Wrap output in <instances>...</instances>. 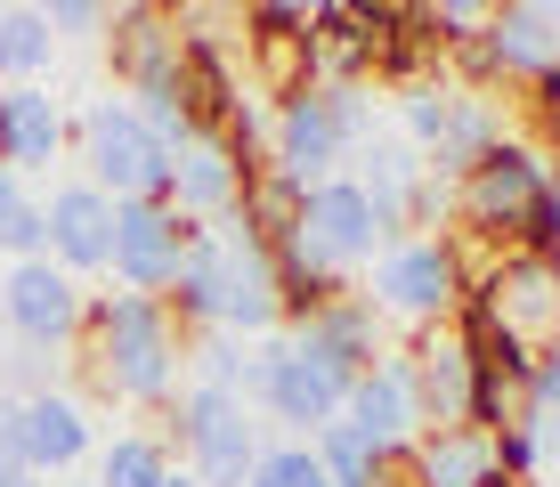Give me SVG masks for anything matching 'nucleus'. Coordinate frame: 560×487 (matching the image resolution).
Here are the masks:
<instances>
[{
    "instance_id": "obj_7",
    "label": "nucleus",
    "mask_w": 560,
    "mask_h": 487,
    "mask_svg": "<svg viewBox=\"0 0 560 487\" xmlns=\"http://www.w3.org/2000/svg\"><path fill=\"white\" fill-rule=\"evenodd\" d=\"M350 130H341V114H334V90H284V97H268V171H284L293 187H325V179H341V163H350Z\"/></svg>"
},
{
    "instance_id": "obj_22",
    "label": "nucleus",
    "mask_w": 560,
    "mask_h": 487,
    "mask_svg": "<svg viewBox=\"0 0 560 487\" xmlns=\"http://www.w3.org/2000/svg\"><path fill=\"white\" fill-rule=\"evenodd\" d=\"M308 82L341 90V82H374V33L358 9L341 0H308Z\"/></svg>"
},
{
    "instance_id": "obj_30",
    "label": "nucleus",
    "mask_w": 560,
    "mask_h": 487,
    "mask_svg": "<svg viewBox=\"0 0 560 487\" xmlns=\"http://www.w3.org/2000/svg\"><path fill=\"white\" fill-rule=\"evenodd\" d=\"M42 16H49V33H106L114 9H106V0H49Z\"/></svg>"
},
{
    "instance_id": "obj_34",
    "label": "nucleus",
    "mask_w": 560,
    "mask_h": 487,
    "mask_svg": "<svg viewBox=\"0 0 560 487\" xmlns=\"http://www.w3.org/2000/svg\"><path fill=\"white\" fill-rule=\"evenodd\" d=\"M0 487H49L42 472H0Z\"/></svg>"
},
{
    "instance_id": "obj_21",
    "label": "nucleus",
    "mask_w": 560,
    "mask_h": 487,
    "mask_svg": "<svg viewBox=\"0 0 560 487\" xmlns=\"http://www.w3.org/2000/svg\"><path fill=\"white\" fill-rule=\"evenodd\" d=\"M407 366H415V398H422V431H447V422L471 415V349H463L455 325H431V334H407Z\"/></svg>"
},
{
    "instance_id": "obj_27",
    "label": "nucleus",
    "mask_w": 560,
    "mask_h": 487,
    "mask_svg": "<svg viewBox=\"0 0 560 487\" xmlns=\"http://www.w3.org/2000/svg\"><path fill=\"white\" fill-rule=\"evenodd\" d=\"M49 57H57V33H49L42 9H0V90L42 82Z\"/></svg>"
},
{
    "instance_id": "obj_2",
    "label": "nucleus",
    "mask_w": 560,
    "mask_h": 487,
    "mask_svg": "<svg viewBox=\"0 0 560 487\" xmlns=\"http://www.w3.org/2000/svg\"><path fill=\"white\" fill-rule=\"evenodd\" d=\"M560 179V163L545 147L528 139V130H512L504 147H488L471 171L447 187V236L471 252V260H495V252L520 244V228H528V211L545 204V187Z\"/></svg>"
},
{
    "instance_id": "obj_32",
    "label": "nucleus",
    "mask_w": 560,
    "mask_h": 487,
    "mask_svg": "<svg viewBox=\"0 0 560 487\" xmlns=\"http://www.w3.org/2000/svg\"><path fill=\"white\" fill-rule=\"evenodd\" d=\"M25 211H33V187H25V179H16V171H9V163H0V236H9V228H16V220H25Z\"/></svg>"
},
{
    "instance_id": "obj_1",
    "label": "nucleus",
    "mask_w": 560,
    "mask_h": 487,
    "mask_svg": "<svg viewBox=\"0 0 560 487\" xmlns=\"http://www.w3.org/2000/svg\"><path fill=\"white\" fill-rule=\"evenodd\" d=\"M73 366H82L90 398L163 415L179 398V374H187V325L163 301H139V292H90Z\"/></svg>"
},
{
    "instance_id": "obj_11",
    "label": "nucleus",
    "mask_w": 560,
    "mask_h": 487,
    "mask_svg": "<svg viewBox=\"0 0 560 487\" xmlns=\"http://www.w3.org/2000/svg\"><path fill=\"white\" fill-rule=\"evenodd\" d=\"M244 154L220 139V130H196L179 154H171V211L179 220H196V228H228L236 220V204H244Z\"/></svg>"
},
{
    "instance_id": "obj_20",
    "label": "nucleus",
    "mask_w": 560,
    "mask_h": 487,
    "mask_svg": "<svg viewBox=\"0 0 560 487\" xmlns=\"http://www.w3.org/2000/svg\"><path fill=\"white\" fill-rule=\"evenodd\" d=\"M341 406H350V382H334L317 358H301V349L284 341V358H277V374H268V390H260L253 415L284 422L293 439H317L325 422H341Z\"/></svg>"
},
{
    "instance_id": "obj_36",
    "label": "nucleus",
    "mask_w": 560,
    "mask_h": 487,
    "mask_svg": "<svg viewBox=\"0 0 560 487\" xmlns=\"http://www.w3.org/2000/svg\"><path fill=\"white\" fill-rule=\"evenodd\" d=\"M0 341H9V309H0Z\"/></svg>"
},
{
    "instance_id": "obj_33",
    "label": "nucleus",
    "mask_w": 560,
    "mask_h": 487,
    "mask_svg": "<svg viewBox=\"0 0 560 487\" xmlns=\"http://www.w3.org/2000/svg\"><path fill=\"white\" fill-rule=\"evenodd\" d=\"M0 472H33L25 439H16V398H0Z\"/></svg>"
},
{
    "instance_id": "obj_17",
    "label": "nucleus",
    "mask_w": 560,
    "mask_h": 487,
    "mask_svg": "<svg viewBox=\"0 0 560 487\" xmlns=\"http://www.w3.org/2000/svg\"><path fill=\"white\" fill-rule=\"evenodd\" d=\"M106 57H114V82L147 90L163 82V73H179V9H154V0H122V9L106 16Z\"/></svg>"
},
{
    "instance_id": "obj_9",
    "label": "nucleus",
    "mask_w": 560,
    "mask_h": 487,
    "mask_svg": "<svg viewBox=\"0 0 560 487\" xmlns=\"http://www.w3.org/2000/svg\"><path fill=\"white\" fill-rule=\"evenodd\" d=\"M0 309H9V341H33V349H49V358H66V349L82 341L90 292L57 260H16V268H0Z\"/></svg>"
},
{
    "instance_id": "obj_23",
    "label": "nucleus",
    "mask_w": 560,
    "mask_h": 487,
    "mask_svg": "<svg viewBox=\"0 0 560 487\" xmlns=\"http://www.w3.org/2000/svg\"><path fill=\"white\" fill-rule=\"evenodd\" d=\"M268 268H277V317H284V334L308 325V317H325L341 292H358V277H341L308 236H284L277 252H268Z\"/></svg>"
},
{
    "instance_id": "obj_12",
    "label": "nucleus",
    "mask_w": 560,
    "mask_h": 487,
    "mask_svg": "<svg viewBox=\"0 0 560 487\" xmlns=\"http://www.w3.org/2000/svg\"><path fill=\"white\" fill-rule=\"evenodd\" d=\"M301 236L317 244L341 277H358V268H374V252H390V244H382V228H374V204H365V187L350 179V171H341V179H325V187H308Z\"/></svg>"
},
{
    "instance_id": "obj_8",
    "label": "nucleus",
    "mask_w": 560,
    "mask_h": 487,
    "mask_svg": "<svg viewBox=\"0 0 560 487\" xmlns=\"http://www.w3.org/2000/svg\"><path fill=\"white\" fill-rule=\"evenodd\" d=\"M196 236L203 228L179 220L171 204H114V260H106V277L122 292H139V301H163Z\"/></svg>"
},
{
    "instance_id": "obj_13",
    "label": "nucleus",
    "mask_w": 560,
    "mask_h": 487,
    "mask_svg": "<svg viewBox=\"0 0 560 487\" xmlns=\"http://www.w3.org/2000/svg\"><path fill=\"white\" fill-rule=\"evenodd\" d=\"M301 349V358H317L325 374L334 382H358L365 366L382 358V349H390V325H382V309L365 301V292H341L334 309H325V317H308V325H293V334H284Z\"/></svg>"
},
{
    "instance_id": "obj_19",
    "label": "nucleus",
    "mask_w": 560,
    "mask_h": 487,
    "mask_svg": "<svg viewBox=\"0 0 560 487\" xmlns=\"http://www.w3.org/2000/svg\"><path fill=\"white\" fill-rule=\"evenodd\" d=\"M66 147H73V123H66V106L49 97V82H16V90H0V163H9L16 179L49 171Z\"/></svg>"
},
{
    "instance_id": "obj_28",
    "label": "nucleus",
    "mask_w": 560,
    "mask_h": 487,
    "mask_svg": "<svg viewBox=\"0 0 560 487\" xmlns=\"http://www.w3.org/2000/svg\"><path fill=\"white\" fill-rule=\"evenodd\" d=\"M42 390H66L57 382V358L49 349H33V341H0V398H42Z\"/></svg>"
},
{
    "instance_id": "obj_5",
    "label": "nucleus",
    "mask_w": 560,
    "mask_h": 487,
    "mask_svg": "<svg viewBox=\"0 0 560 487\" xmlns=\"http://www.w3.org/2000/svg\"><path fill=\"white\" fill-rule=\"evenodd\" d=\"M73 147H82V179L98 187L106 204H171V147L130 114V97L82 106Z\"/></svg>"
},
{
    "instance_id": "obj_14",
    "label": "nucleus",
    "mask_w": 560,
    "mask_h": 487,
    "mask_svg": "<svg viewBox=\"0 0 560 487\" xmlns=\"http://www.w3.org/2000/svg\"><path fill=\"white\" fill-rule=\"evenodd\" d=\"M42 220H49V260L66 268L73 285H82V277H106V260H114V204H106L98 187H90V179L49 187Z\"/></svg>"
},
{
    "instance_id": "obj_31",
    "label": "nucleus",
    "mask_w": 560,
    "mask_h": 487,
    "mask_svg": "<svg viewBox=\"0 0 560 487\" xmlns=\"http://www.w3.org/2000/svg\"><path fill=\"white\" fill-rule=\"evenodd\" d=\"M528 406H536V415H560V358H552V349H536V374H528Z\"/></svg>"
},
{
    "instance_id": "obj_25",
    "label": "nucleus",
    "mask_w": 560,
    "mask_h": 487,
    "mask_svg": "<svg viewBox=\"0 0 560 487\" xmlns=\"http://www.w3.org/2000/svg\"><path fill=\"white\" fill-rule=\"evenodd\" d=\"M301 204H308V187H293L284 171H253V179H244V204H236V228L260 252H277L284 236H301Z\"/></svg>"
},
{
    "instance_id": "obj_26",
    "label": "nucleus",
    "mask_w": 560,
    "mask_h": 487,
    "mask_svg": "<svg viewBox=\"0 0 560 487\" xmlns=\"http://www.w3.org/2000/svg\"><path fill=\"white\" fill-rule=\"evenodd\" d=\"M171 463H179V447L163 431H114L98 447V487H163Z\"/></svg>"
},
{
    "instance_id": "obj_37",
    "label": "nucleus",
    "mask_w": 560,
    "mask_h": 487,
    "mask_svg": "<svg viewBox=\"0 0 560 487\" xmlns=\"http://www.w3.org/2000/svg\"><path fill=\"white\" fill-rule=\"evenodd\" d=\"M73 487H98V479H73Z\"/></svg>"
},
{
    "instance_id": "obj_6",
    "label": "nucleus",
    "mask_w": 560,
    "mask_h": 487,
    "mask_svg": "<svg viewBox=\"0 0 560 487\" xmlns=\"http://www.w3.org/2000/svg\"><path fill=\"white\" fill-rule=\"evenodd\" d=\"M447 66H455V90H495V82L528 90L536 73L560 66V0H504V9H488L479 42H463Z\"/></svg>"
},
{
    "instance_id": "obj_10",
    "label": "nucleus",
    "mask_w": 560,
    "mask_h": 487,
    "mask_svg": "<svg viewBox=\"0 0 560 487\" xmlns=\"http://www.w3.org/2000/svg\"><path fill=\"white\" fill-rule=\"evenodd\" d=\"M471 292L495 309V325L520 334L528 349H545L560 334V260H528V252H495L471 268Z\"/></svg>"
},
{
    "instance_id": "obj_4",
    "label": "nucleus",
    "mask_w": 560,
    "mask_h": 487,
    "mask_svg": "<svg viewBox=\"0 0 560 487\" xmlns=\"http://www.w3.org/2000/svg\"><path fill=\"white\" fill-rule=\"evenodd\" d=\"M163 439L179 447V463H187L203 487H253L260 455H268L253 406L228 398V390H203V382H187L179 398L163 406Z\"/></svg>"
},
{
    "instance_id": "obj_3",
    "label": "nucleus",
    "mask_w": 560,
    "mask_h": 487,
    "mask_svg": "<svg viewBox=\"0 0 560 487\" xmlns=\"http://www.w3.org/2000/svg\"><path fill=\"white\" fill-rule=\"evenodd\" d=\"M471 252H463L447 228L439 236H398L390 252H374L365 268V301L382 309V325H407V334H431V325H455L463 292H471Z\"/></svg>"
},
{
    "instance_id": "obj_35",
    "label": "nucleus",
    "mask_w": 560,
    "mask_h": 487,
    "mask_svg": "<svg viewBox=\"0 0 560 487\" xmlns=\"http://www.w3.org/2000/svg\"><path fill=\"white\" fill-rule=\"evenodd\" d=\"M163 487H203V479H196V472H187V463H171V479H163Z\"/></svg>"
},
{
    "instance_id": "obj_29",
    "label": "nucleus",
    "mask_w": 560,
    "mask_h": 487,
    "mask_svg": "<svg viewBox=\"0 0 560 487\" xmlns=\"http://www.w3.org/2000/svg\"><path fill=\"white\" fill-rule=\"evenodd\" d=\"M253 487H334V479H325V463H317V447H308V439H277L260 455Z\"/></svg>"
},
{
    "instance_id": "obj_24",
    "label": "nucleus",
    "mask_w": 560,
    "mask_h": 487,
    "mask_svg": "<svg viewBox=\"0 0 560 487\" xmlns=\"http://www.w3.org/2000/svg\"><path fill=\"white\" fill-rule=\"evenodd\" d=\"M495 472V439L471 431V422H447V431H422L407 447V487H479Z\"/></svg>"
},
{
    "instance_id": "obj_18",
    "label": "nucleus",
    "mask_w": 560,
    "mask_h": 487,
    "mask_svg": "<svg viewBox=\"0 0 560 487\" xmlns=\"http://www.w3.org/2000/svg\"><path fill=\"white\" fill-rule=\"evenodd\" d=\"M228 292H236V228H203V236L187 244L179 277H171V292H163V309L187 325V341H196V334H220Z\"/></svg>"
},
{
    "instance_id": "obj_16",
    "label": "nucleus",
    "mask_w": 560,
    "mask_h": 487,
    "mask_svg": "<svg viewBox=\"0 0 560 487\" xmlns=\"http://www.w3.org/2000/svg\"><path fill=\"white\" fill-rule=\"evenodd\" d=\"M341 422H358V431L382 439V447H415V439H422V398H415L407 349H382V358L350 382V406H341Z\"/></svg>"
},
{
    "instance_id": "obj_15",
    "label": "nucleus",
    "mask_w": 560,
    "mask_h": 487,
    "mask_svg": "<svg viewBox=\"0 0 560 487\" xmlns=\"http://www.w3.org/2000/svg\"><path fill=\"white\" fill-rule=\"evenodd\" d=\"M16 439H25V463L42 479H66V472H82V463L98 455V422H90V406L73 398V390L25 398L16 406Z\"/></svg>"
}]
</instances>
